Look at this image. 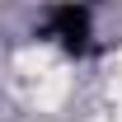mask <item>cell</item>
Wrapping results in <instances>:
<instances>
[{
  "label": "cell",
  "mask_w": 122,
  "mask_h": 122,
  "mask_svg": "<svg viewBox=\"0 0 122 122\" xmlns=\"http://www.w3.org/2000/svg\"><path fill=\"white\" fill-rule=\"evenodd\" d=\"M47 24H52V38H61L66 52H85L89 47V10L85 5H56L47 14Z\"/></svg>",
  "instance_id": "obj_1"
}]
</instances>
